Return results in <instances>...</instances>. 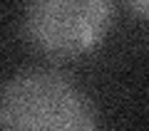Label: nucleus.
I'll use <instances>...</instances> for the list:
<instances>
[{
	"label": "nucleus",
	"instance_id": "obj_3",
	"mask_svg": "<svg viewBox=\"0 0 149 131\" xmlns=\"http://www.w3.org/2000/svg\"><path fill=\"white\" fill-rule=\"evenodd\" d=\"M127 3H129V8H132V12L137 17H142V20L147 17V0H127Z\"/></svg>",
	"mask_w": 149,
	"mask_h": 131
},
{
	"label": "nucleus",
	"instance_id": "obj_1",
	"mask_svg": "<svg viewBox=\"0 0 149 131\" xmlns=\"http://www.w3.org/2000/svg\"><path fill=\"white\" fill-rule=\"evenodd\" d=\"M0 126L13 131H90L97 111L82 89L52 69L20 72L0 89Z\"/></svg>",
	"mask_w": 149,
	"mask_h": 131
},
{
	"label": "nucleus",
	"instance_id": "obj_2",
	"mask_svg": "<svg viewBox=\"0 0 149 131\" xmlns=\"http://www.w3.org/2000/svg\"><path fill=\"white\" fill-rule=\"evenodd\" d=\"M114 0H27L22 32L47 57H77L107 37Z\"/></svg>",
	"mask_w": 149,
	"mask_h": 131
}]
</instances>
